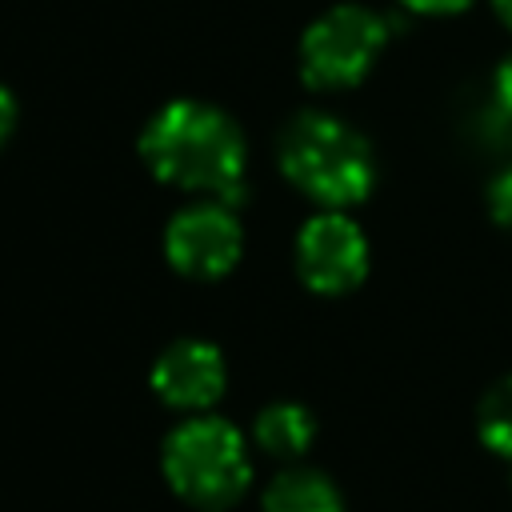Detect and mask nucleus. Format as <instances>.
Segmentation results:
<instances>
[{
    "label": "nucleus",
    "instance_id": "1",
    "mask_svg": "<svg viewBox=\"0 0 512 512\" xmlns=\"http://www.w3.org/2000/svg\"><path fill=\"white\" fill-rule=\"evenodd\" d=\"M140 152L168 184L232 196L244 172V136L236 120L200 100H176L152 116Z\"/></svg>",
    "mask_w": 512,
    "mask_h": 512
},
{
    "label": "nucleus",
    "instance_id": "2",
    "mask_svg": "<svg viewBox=\"0 0 512 512\" xmlns=\"http://www.w3.org/2000/svg\"><path fill=\"white\" fill-rule=\"evenodd\" d=\"M280 168L316 204L344 208L372 188V152L356 128L324 112H300L280 132Z\"/></svg>",
    "mask_w": 512,
    "mask_h": 512
},
{
    "label": "nucleus",
    "instance_id": "3",
    "mask_svg": "<svg viewBox=\"0 0 512 512\" xmlns=\"http://www.w3.org/2000/svg\"><path fill=\"white\" fill-rule=\"evenodd\" d=\"M164 472L184 500L200 508H224L248 488V452L228 420L200 416L168 436Z\"/></svg>",
    "mask_w": 512,
    "mask_h": 512
},
{
    "label": "nucleus",
    "instance_id": "4",
    "mask_svg": "<svg viewBox=\"0 0 512 512\" xmlns=\"http://www.w3.org/2000/svg\"><path fill=\"white\" fill-rule=\"evenodd\" d=\"M384 40H388V24L360 4H340V8L324 12L304 32V48H300L308 84H316V88L356 84L376 64Z\"/></svg>",
    "mask_w": 512,
    "mask_h": 512
},
{
    "label": "nucleus",
    "instance_id": "5",
    "mask_svg": "<svg viewBox=\"0 0 512 512\" xmlns=\"http://www.w3.org/2000/svg\"><path fill=\"white\" fill-rule=\"evenodd\" d=\"M296 260H300V276L316 292H348L368 272V244L348 216L324 212L300 228Z\"/></svg>",
    "mask_w": 512,
    "mask_h": 512
},
{
    "label": "nucleus",
    "instance_id": "6",
    "mask_svg": "<svg viewBox=\"0 0 512 512\" xmlns=\"http://www.w3.org/2000/svg\"><path fill=\"white\" fill-rule=\"evenodd\" d=\"M164 248L184 276H224L240 256V220L228 204H188L172 216Z\"/></svg>",
    "mask_w": 512,
    "mask_h": 512
},
{
    "label": "nucleus",
    "instance_id": "7",
    "mask_svg": "<svg viewBox=\"0 0 512 512\" xmlns=\"http://www.w3.org/2000/svg\"><path fill=\"white\" fill-rule=\"evenodd\" d=\"M152 388L172 408H208L224 392V360L204 340H180L156 360Z\"/></svg>",
    "mask_w": 512,
    "mask_h": 512
},
{
    "label": "nucleus",
    "instance_id": "8",
    "mask_svg": "<svg viewBox=\"0 0 512 512\" xmlns=\"http://www.w3.org/2000/svg\"><path fill=\"white\" fill-rule=\"evenodd\" d=\"M264 512H344V504L328 476L312 468H288L268 484Z\"/></svg>",
    "mask_w": 512,
    "mask_h": 512
},
{
    "label": "nucleus",
    "instance_id": "9",
    "mask_svg": "<svg viewBox=\"0 0 512 512\" xmlns=\"http://www.w3.org/2000/svg\"><path fill=\"white\" fill-rule=\"evenodd\" d=\"M256 440L272 456H300L312 444V416L300 404H272L256 420Z\"/></svg>",
    "mask_w": 512,
    "mask_h": 512
},
{
    "label": "nucleus",
    "instance_id": "10",
    "mask_svg": "<svg viewBox=\"0 0 512 512\" xmlns=\"http://www.w3.org/2000/svg\"><path fill=\"white\" fill-rule=\"evenodd\" d=\"M480 436L492 452L512 456V376L492 384L480 400Z\"/></svg>",
    "mask_w": 512,
    "mask_h": 512
},
{
    "label": "nucleus",
    "instance_id": "11",
    "mask_svg": "<svg viewBox=\"0 0 512 512\" xmlns=\"http://www.w3.org/2000/svg\"><path fill=\"white\" fill-rule=\"evenodd\" d=\"M488 200H492V216H496L504 228H512V168L496 176V184H492Z\"/></svg>",
    "mask_w": 512,
    "mask_h": 512
},
{
    "label": "nucleus",
    "instance_id": "12",
    "mask_svg": "<svg viewBox=\"0 0 512 512\" xmlns=\"http://www.w3.org/2000/svg\"><path fill=\"white\" fill-rule=\"evenodd\" d=\"M496 104H500V108L512 116V56H508V60L496 68Z\"/></svg>",
    "mask_w": 512,
    "mask_h": 512
},
{
    "label": "nucleus",
    "instance_id": "13",
    "mask_svg": "<svg viewBox=\"0 0 512 512\" xmlns=\"http://www.w3.org/2000/svg\"><path fill=\"white\" fill-rule=\"evenodd\" d=\"M408 8H416V12H456V8H464L468 0H404Z\"/></svg>",
    "mask_w": 512,
    "mask_h": 512
},
{
    "label": "nucleus",
    "instance_id": "14",
    "mask_svg": "<svg viewBox=\"0 0 512 512\" xmlns=\"http://www.w3.org/2000/svg\"><path fill=\"white\" fill-rule=\"evenodd\" d=\"M12 120H16V104H12V96L0 88V144L8 140V132H12Z\"/></svg>",
    "mask_w": 512,
    "mask_h": 512
},
{
    "label": "nucleus",
    "instance_id": "15",
    "mask_svg": "<svg viewBox=\"0 0 512 512\" xmlns=\"http://www.w3.org/2000/svg\"><path fill=\"white\" fill-rule=\"evenodd\" d=\"M496 8H500V16L512 24V0H496Z\"/></svg>",
    "mask_w": 512,
    "mask_h": 512
}]
</instances>
